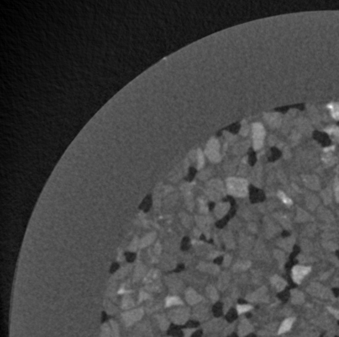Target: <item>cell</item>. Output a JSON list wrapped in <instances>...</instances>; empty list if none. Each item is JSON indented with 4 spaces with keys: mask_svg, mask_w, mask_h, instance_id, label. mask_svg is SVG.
<instances>
[{
    "mask_svg": "<svg viewBox=\"0 0 339 337\" xmlns=\"http://www.w3.org/2000/svg\"><path fill=\"white\" fill-rule=\"evenodd\" d=\"M311 271V268L304 266H295L293 268V279L296 283H300L302 279Z\"/></svg>",
    "mask_w": 339,
    "mask_h": 337,
    "instance_id": "cell-1",
    "label": "cell"
},
{
    "mask_svg": "<svg viewBox=\"0 0 339 337\" xmlns=\"http://www.w3.org/2000/svg\"><path fill=\"white\" fill-rule=\"evenodd\" d=\"M294 322V318L287 319L282 323V325H281L280 328H279V334L283 333V332H287L288 330H290V329H291V326H292Z\"/></svg>",
    "mask_w": 339,
    "mask_h": 337,
    "instance_id": "cell-2",
    "label": "cell"
},
{
    "mask_svg": "<svg viewBox=\"0 0 339 337\" xmlns=\"http://www.w3.org/2000/svg\"><path fill=\"white\" fill-rule=\"evenodd\" d=\"M330 109L331 114L333 118L336 120H339V105L337 103H331L328 105Z\"/></svg>",
    "mask_w": 339,
    "mask_h": 337,
    "instance_id": "cell-3",
    "label": "cell"
},
{
    "mask_svg": "<svg viewBox=\"0 0 339 337\" xmlns=\"http://www.w3.org/2000/svg\"><path fill=\"white\" fill-rule=\"evenodd\" d=\"M279 197L282 199V202L286 204H292V200H291L290 198H288L287 196H286V195L284 194L283 193H282V192H279Z\"/></svg>",
    "mask_w": 339,
    "mask_h": 337,
    "instance_id": "cell-4",
    "label": "cell"
},
{
    "mask_svg": "<svg viewBox=\"0 0 339 337\" xmlns=\"http://www.w3.org/2000/svg\"><path fill=\"white\" fill-rule=\"evenodd\" d=\"M251 308L252 307L250 306H239L237 309L239 313H243V312H245L249 310V309H251Z\"/></svg>",
    "mask_w": 339,
    "mask_h": 337,
    "instance_id": "cell-5",
    "label": "cell"
},
{
    "mask_svg": "<svg viewBox=\"0 0 339 337\" xmlns=\"http://www.w3.org/2000/svg\"><path fill=\"white\" fill-rule=\"evenodd\" d=\"M178 303H181V300L178 298H170L167 300V306H170L172 304H178Z\"/></svg>",
    "mask_w": 339,
    "mask_h": 337,
    "instance_id": "cell-6",
    "label": "cell"
}]
</instances>
